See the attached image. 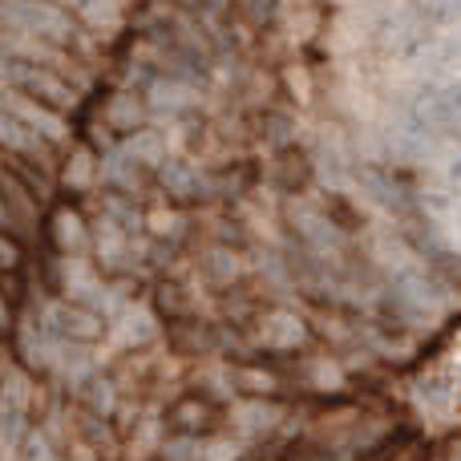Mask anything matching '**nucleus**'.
I'll list each match as a JSON object with an SVG mask.
<instances>
[{
    "label": "nucleus",
    "mask_w": 461,
    "mask_h": 461,
    "mask_svg": "<svg viewBox=\"0 0 461 461\" xmlns=\"http://www.w3.org/2000/svg\"><path fill=\"white\" fill-rule=\"evenodd\" d=\"M118 150L126 154L134 167H142V170H158L162 162L170 158V154H167V142H162V134H158V130H146V126L122 138Z\"/></svg>",
    "instance_id": "nucleus-18"
},
{
    "label": "nucleus",
    "mask_w": 461,
    "mask_h": 461,
    "mask_svg": "<svg viewBox=\"0 0 461 461\" xmlns=\"http://www.w3.org/2000/svg\"><path fill=\"white\" fill-rule=\"evenodd\" d=\"M16 461H57L53 446H49V438L41 429H29L21 441V449H16Z\"/></svg>",
    "instance_id": "nucleus-23"
},
{
    "label": "nucleus",
    "mask_w": 461,
    "mask_h": 461,
    "mask_svg": "<svg viewBox=\"0 0 461 461\" xmlns=\"http://www.w3.org/2000/svg\"><path fill=\"white\" fill-rule=\"evenodd\" d=\"M45 239L57 255H65V259L89 255V223L81 219L77 207H57L45 223Z\"/></svg>",
    "instance_id": "nucleus-10"
},
{
    "label": "nucleus",
    "mask_w": 461,
    "mask_h": 461,
    "mask_svg": "<svg viewBox=\"0 0 461 461\" xmlns=\"http://www.w3.org/2000/svg\"><path fill=\"white\" fill-rule=\"evenodd\" d=\"M81 397H86V405L94 409L97 417H110L113 405H118V384H113L110 373H89L86 381H81Z\"/></svg>",
    "instance_id": "nucleus-21"
},
{
    "label": "nucleus",
    "mask_w": 461,
    "mask_h": 461,
    "mask_svg": "<svg viewBox=\"0 0 461 461\" xmlns=\"http://www.w3.org/2000/svg\"><path fill=\"white\" fill-rule=\"evenodd\" d=\"M146 105L150 110H162V113H175V118H183L186 110H194L199 105V94H194L191 77H150L146 81Z\"/></svg>",
    "instance_id": "nucleus-11"
},
{
    "label": "nucleus",
    "mask_w": 461,
    "mask_h": 461,
    "mask_svg": "<svg viewBox=\"0 0 461 461\" xmlns=\"http://www.w3.org/2000/svg\"><path fill=\"white\" fill-rule=\"evenodd\" d=\"M316 215L324 219V227L332 230V235H357V230L368 227L365 211H360L344 191H328L324 199H320V211H316Z\"/></svg>",
    "instance_id": "nucleus-17"
},
{
    "label": "nucleus",
    "mask_w": 461,
    "mask_h": 461,
    "mask_svg": "<svg viewBox=\"0 0 461 461\" xmlns=\"http://www.w3.org/2000/svg\"><path fill=\"white\" fill-rule=\"evenodd\" d=\"M405 8L425 29H454V24H461V0H405Z\"/></svg>",
    "instance_id": "nucleus-20"
},
{
    "label": "nucleus",
    "mask_w": 461,
    "mask_h": 461,
    "mask_svg": "<svg viewBox=\"0 0 461 461\" xmlns=\"http://www.w3.org/2000/svg\"><path fill=\"white\" fill-rule=\"evenodd\" d=\"M105 340H113V348H142L146 340H154V312L142 303H126L105 328Z\"/></svg>",
    "instance_id": "nucleus-12"
},
{
    "label": "nucleus",
    "mask_w": 461,
    "mask_h": 461,
    "mask_svg": "<svg viewBox=\"0 0 461 461\" xmlns=\"http://www.w3.org/2000/svg\"><path fill=\"white\" fill-rule=\"evenodd\" d=\"M276 178L287 194H300L316 183V158L300 142H287L276 150Z\"/></svg>",
    "instance_id": "nucleus-13"
},
{
    "label": "nucleus",
    "mask_w": 461,
    "mask_h": 461,
    "mask_svg": "<svg viewBox=\"0 0 461 461\" xmlns=\"http://www.w3.org/2000/svg\"><path fill=\"white\" fill-rule=\"evenodd\" d=\"M0 81H5L8 89H21V94L53 105V110H61V113H69L73 105L81 102L77 86H73L57 65H45V61H0Z\"/></svg>",
    "instance_id": "nucleus-3"
},
{
    "label": "nucleus",
    "mask_w": 461,
    "mask_h": 461,
    "mask_svg": "<svg viewBox=\"0 0 461 461\" xmlns=\"http://www.w3.org/2000/svg\"><path fill=\"white\" fill-rule=\"evenodd\" d=\"M409 122L433 138H454L461 142V77L425 81L409 94Z\"/></svg>",
    "instance_id": "nucleus-2"
},
{
    "label": "nucleus",
    "mask_w": 461,
    "mask_h": 461,
    "mask_svg": "<svg viewBox=\"0 0 461 461\" xmlns=\"http://www.w3.org/2000/svg\"><path fill=\"white\" fill-rule=\"evenodd\" d=\"M16 267H21V243L13 239V230L0 227V276H8Z\"/></svg>",
    "instance_id": "nucleus-24"
},
{
    "label": "nucleus",
    "mask_w": 461,
    "mask_h": 461,
    "mask_svg": "<svg viewBox=\"0 0 461 461\" xmlns=\"http://www.w3.org/2000/svg\"><path fill=\"white\" fill-rule=\"evenodd\" d=\"M199 271H203V279H207L211 287H219V292H230V287L243 284V263H239V251L235 247H227V243L207 247L203 259H199Z\"/></svg>",
    "instance_id": "nucleus-16"
},
{
    "label": "nucleus",
    "mask_w": 461,
    "mask_h": 461,
    "mask_svg": "<svg viewBox=\"0 0 461 461\" xmlns=\"http://www.w3.org/2000/svg\"><path fill=\"white\" fill-rule=\"evenodd\" d=\"M255 340L267 357H287V352H300L308 344V324L287 308H263L255 316Z\"/></svg>",
    "instance_id": "nucleus-7"
},
{
    "label": "nucleus",
    "mask_w": 461,
    "mask_h": 461,
    "mask_svg": "<svg viewBox=\"0 0 461 461\" xmlns=\"http://www.w3.org/2000/svg\"><path fill=\"white\" fill-rule=\"evenodd\" d=\"M158 183L178 207H199V203L215 199V183L211 175H203L199 167H191L186 158H167L158 167Z\"/></svg>",
    "instance_id": "nucleus-8"
},
{
    "label": "nucleus",
    "mask_w": 461,
    "mask_h": 461,
    "mask_svg": "<svg viewBox=\"0 0 461 461\" xmlns=\"http://www.w3.org/2000/svg\"><path fill=\"white\" fill-rule=\"evenodd\" d=\"M0 105H5V110L13 113V118H21L37 138H45V142L53 146V150H61V146H69V142H73L69 122H65V118H61V110H53V105L37 102V97L21 94V89H8V86H0Z\"/></svg>",
    "instance_id": "nucleus-6"
},
{
    "label": "nucleus",
    "mask_w": 461,
    "mask_h": 461,
    "mask_svg": "<svg viewBox=\"0 0 461 461\" xmlns=\"http://www.w3.org/2000/svg\"><path fill=\"white\" fill-rule=\"evenodd\" d=\"M146 230H150L158 243L170 247L186 235V219L178 215V211H150V215H146Z\"/></svg>",
    "instance_id": "nucleus-22"
},
{
    "label": "nucleus",
    "mask_w": 461,
    "mask_h": 461,
    "mask_svg": "<svg viewBox=\"0 0 461 461\" xmlns=\"http://www.w3.org/2000/svg\"><path fill=\"white\" fill-rule=\"evenodd\" d=\"M0 150H5L8 158L32 162V167H49V162H53V146L32 134L21 118H13L5 105H0Z\"/></svg>",
    "instance_id": "nucleus-9"
},
{
    "label": "nucleus",
    "mask_w": 461,
    "mask_h": 461,
    "mask_svg": "<svg viewBox=\"0 0 461 461\" xmlns=\"http://www.w3.org/2000/svg\"><path fill=\"white\" fill-rule=\"evenodd\" d=\"M230 421V413L223 409V401L211 397V393H183L175 405L167 409L162 425H167L175 438H215L219 429Z\"/></svg>",
    "instance_id": "nucleus-4"
},
{
    "label": "nucleus",
    "mask_w": 461,
    "mask_h": 461,
    "mask_svg": "<svg viewBox=\"0 0 461 461\" xmlns=\"http://www.w3.org/2000/svg\"><path fill=\"white\" fill-rule=\"evenodd\" d=\"M37 312H41L49 332L61 336V340H73V344H94V340H102L105 328H110V320H105L97 308L77 303V300H65V295H53V300L41 303Z\"/></svg>",
    "instance_id": "nucleus-5"
},
{
    "label": "nucleus",
    "mask_w": 461,
    "mask_h": 461,
    "mask_svg": "<svg viewBox=\"0 0 461 461\" xmlns=\"http://www.w3.org/2000/svg\"><path fill=\"white\" fill-rule=\"evenodd\" d=\"M61 183L69 191H89L94 183H102V158L89 146H69V158L61 167Z\"/></svg>",
    "instance_id": "nucleus-19"
},
{
    "label": "nucleus",
    "mask_w": 461,
    "mask_h": 461,
    "mask_svg": "<svg viewBox=\"0 0 461 461\" xmlns=\"http://www.w3.org/2000/svg\"><path fill=\"white\" fill-rule=\"evenodd\" d=\"M167 336L175 340L178 352H191V357H207V352L219 348V332L199 316V312H191V316H175L167 324Z\"/></svg>",
    "instance_id": "nucleus-14"
},
{
    "label": "nucleus",
    "mask_w": 461,
    "mask_h": 461,
    "mask_svg": "<svg viewBox=\"0 0 461 461\" xmlns=\"http://www.w3.org/2000/svg\"><path fill=\"white\" fill-rule=\"evenodd\" d=\"M0 29L21 32V37L61 49V53L86 49L81 21L57 0H0Z\"/></svg>",
    "instance_id": "nucleus-1"
},
{
    "label": "nucleus",
    "mask_w": 461,
    "mask_h": 461,
    "mask_svg": "<svg viewBox=\"0 0 461 461\" xmlns=\"http://www.w3.org/2000/svg\"><path fill=\"white\" fill-rule=\"evenodd\" d=\"M146 97H138V94H130V89H122V94H113L110 102H105V110H102V126L110 130V134H134V130H142L146 126Z\"/></svg>",
    "instance_id": "nucleus-15"
}]
</instances>
